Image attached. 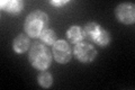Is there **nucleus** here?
<instances>
[{
	"label": "nucleus",
	"instance_id": "12",
	"mask_svg": "<svg viewBox=\"0 0 135 90\" xmlns=\"http://www.w3.org/2000/svg\"><path fill=\"white\" fill-rule=\"evenodd\" d=\"M37 80H38V84L43 88L51 87V86H52V82H53V78H52V75H51V73L45 72V71L41 72V73L38 74Z\"/></svg>",
	"mask_w": 135,
	"mask_h": 90
},
{
	"label": "nucleus",
	"instance_id": "11",
	"mask_svg": "<svg viewBox=\"0 0 135 90\" xmlns=\"http://www.w3.org/2000/svg\"><path fill=\"white\" fill-rule=\"evenodd\" d=\"M94 41L99 46H107L109 44V42H110V36H109V33L107 31H105V29L101 28L98 33V35L95 37Z\"/></svg>",
	"mask_w": 135,
	"mask_h": 90
},
{
	"label": "nucleus",
	"instance_id": "4",
	"mask_svg": "<svg viewBox=\"0 0 135 90\" xmlns=\"http://www.w3.org/2000/svg\"><path fill=\"white\" fill-rule=\"evenodd\" d=\"M115 15L116 18L123 24L129 25L133 24L135 20V9L133 3L124 2L118 5L115 9Z\"/></svg>",
	"mask_w": 135,
	"mask_h": 90
},
{
	"label": "nucleus",
	"instance_id": "3",
	"mask_svg": "<svg viewBox=\"0 0 135 90\" xmlns=\"http://www.w3.org/2000/svg\"><path fill=\"white\" fill-rule=\"evenodd\" d=\"M74 55L80 62L90 63L92 60H95L97 52L89 43H77V45L74 46Z\"/></svg>",
	"mask_w": 135,
	"mask_h": 90
},
{
	"label": "nucleus",
	"instance_id": "7",
	"mask_svg": "<svg viewBox=\"0 0 135 90\" xmlns=\"http://www.w3.org/2000/svg\"><path fill=\"white\" fill-rule=\"evenodd\" d=\"M66 37L71 43H79L82 41L86 35H84V31L80 26H71L66 31Z\"/></svg>",
	"mask_w": 135,
	"mask_h": 90
},
{
	"label": "nucleus",
	"instance_id": "6",
	"mask_svg": "<svg viewBox=\"0 0 135 90\" xmlns=\"http://www.w3.org/2000/svg\"><path fill=\"white\" fill-rule=\"evenodd\" d=\"M12 48L16 53H24L29 48V38L25 34H19L12 43Z\"/></svg>",
	"mask_w": 135,
	"mask_h": 90
},
{
	"label": "nucleus",
	"instance_id": "1",
	"mask_svg": "<svg viewBox=\"0 0 135 90\" xmlns=\"http://www.w3.org/2000/svg\"><path fill=\"white\" fill-rule=\"evenodd\" d=\"M49 25V17L41 10L32 11L25 20V32L28 36L38 37Z\"/></svg>",
	"mask_w": 135,
	"mask_h": 90
},
{
	"label": "nucleus",
	"instance_id": "13",
	"mask_svg": "<svg viewBox=\"0 0 135 90\" xmlns=\"http://www.w3.org/2000/svg\"><path fill=\"white\" fill-rule=\"evenodd\" d=\"M66 2H68L66 0H63V1H60V0H59V1H51V3H52L53 6H56V7H61L63 5H65Z\"/></svg>",
	"mask_w": 135,
	"mask_h": 90
},
{
	"label": "nucleus",
	"instance_id": "9",
	"mask_svg": "<svg viewBox=\"0 0 135 90\" xmlns=\"http://www.w3.org/2000/svg\"><path fill=\"white\" fill-rule=\"evenodd\" d=\"M100 26L97 23H88L86 25V27H84V35H86V37L88 38H91V40H95V37L98 35V33L100 31Z\"/></svg>",
	"mask_w": 135,
	"mask_h": 90
},
{
	"label": "nucleus",
	"instance_id": "2",
	"mask_svg": "<svg viewBox=\"0 0 135 90\" xmlns=\"http://www.w3.org/2000/svg\"><path fill=\"white\" fill-rule=\"evenodd\" d=\"M29 62L37 70L44 71L51 65L52 62V54H51L47 46L41 43H34L31 51H29Z\"/></svg>",
	"mask_w": 135,
	"mask_h": 90
},
{
	"label": "nucleus",
	"instance_id": "10",
	"mask_svg": "<svg viewBox=\"0 0 135 90\" xmlns=\"http://www.w3.org/2000/svg\"><path fill=\"white\" fill-rule=\"evenodd\" d=\"M40 37H41L42 42L45 43V44H47V45H53L54 43H55V41H56L55 32L52 31V29H49V28H46L45 31L42 32Z\"/></svg>",
	"mask_w": 135,
	"mask_h": 90
},
{
	"label": "nucleus",
	"instance_id": "8",
	"mask_svg": "<svg viewBox=\"0 0 135 90\" xmlns=\"http://www.w3.org/2000/svg\"><path fill=\"white\" fill-rule=\"evenodd\" d=\"M0 5H1V8L3 10L14 12V14L19 12L24 7L23 1H19V0H5V1H1Z\"/></svg>",
	"mask_w": 135,
	"mask_h": 90
},
{
	"label": "nucleus",
	"instance_id": "5",
	"mask_svg": "<svg viewBox=\"0 0 135 90\" xmlns=\"http://www.w3.org/2000/svg\"><path fill=\"white\" fill-rule=\"evenodd\" d=\"M53 55L59 63H68L71 60V49L65 41H57L53 44Z\"/></svg>",
	"mask_w": 135,
	"mask_h": 90
}]
</instances>
